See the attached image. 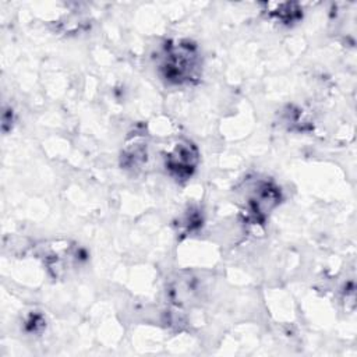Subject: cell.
Returning a JSON list of instances; mask_svg holds the SVG:
<instances>
[{
  "instance_id": "8992f818",
  "label": "cell",
  "mask_w": 357,
  "mask_h": 357,
  "mask_svg": "<svg viewBox=\"0 0 357 357\" xmlns=\"http://www.w3.org/2000/svg\"><path fill=\"white\" fill-rule=\"evenodd\" d=\"M266 13L283 24L301 18V8L296 3H266Z\"/></svg>"
},
{
  "instance_id": "3957f363",
  "label": "cell",
  "mask_w": 357,
  "mask_h": 357,
  "mask_svg": "<svg viewBox=\"0 0 357 357\" xmlns=\"http://www.w3.org/2000/svg\"><path fill=\"white\" fill-rule=\"evenodd\" d=\"M198 149L190 141H178L165 156L166 170L177 180H187L198 165Z\"/></svg>"
},
{
  "instance_id": "7a4b0ae2",
  "label": "cell",
  "mask_w": 357,
  "mask_h": 357,
  "mask_svg": "<svg viewBox=\"0 0 357 357\" xmlns=\"http://www.w3.org/2000/svg\"><path fill=\"white\" fill-rule=\"evenodd\" d=\"M280 188L268 180L257 181L247 195L244 205L245 219L250 223H262L271 211L280 202Z\"/></svg>"
},
{
  "instance_id": "6da1fadb",
  "label": "cell",
  "mask_w": 357,
  "mask_h": 357,
  "mask_svg": "<svg viewBox=\"0 0 357 357\" xmlns=\"http://www.w3.org/2000/svg\"><path fill=\"white\" fill-rule=\"evenodd\" d=\"M199 53L191 40H169L163 46L159 73L169 84H190L199 77Z\"/></svg>"
},
{
  "instance_id": "277c9868",
  "label": "cell",
  "mask_w": 357,
  "mask_h": 357,
  "mask_svg": "<svg viewBox=\"0 0 357 357\" xmlns=\"http://www.w3.org/2000/svg\"><path fill=\"white\" fill-rule=\"evenodd\" d=\"M42 255L47 269L57 278L66 273L67 269L78 259L77 250L73 245H68L67 241H54L50 245L43 247Z\"/></svg>"
},
{
  "instance_id": "5b68a950",
  "label": "cell",
  "mask_w": 357,
  "mask_h": 357,
  "mask_svg": "<svg viewBox=\"0 0 357 357\" xmlns=\"http://www.w3.org/2000/svg\"><path fill=\"white\" fill-rule=\"evenodd\" d=\"M146 160V144L145 141L135 135L131 142H128L121 152V165L127 169L139 167Z\"/></svg>"
}]
</instances>
